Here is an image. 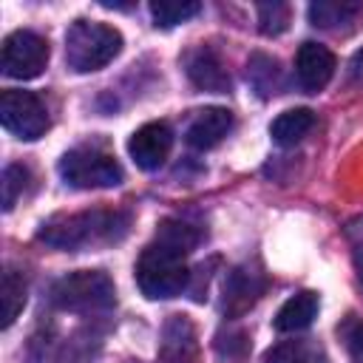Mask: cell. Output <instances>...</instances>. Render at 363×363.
I'll use <instances>...</instances> for the list:
<instances>
[{"label":"cell","instance_id":"10","mask_svg":"<svg viewBox=\"0 0 363 363\" xmlns=\"http://www.w3.org/2000/svg\"><path fill=\"white\" fill-rule=\"evenodd\" d=\"M264 289H267L264 272H258L252 267H235L224 281V298H221L224 315H230V318L244 315L250 306H255V301L264 295Z\"/></svg>","mask_w":363,"mask_h":363},{"label":"cell","instance_id":"21","mask_svg":"<svg viewBox=\"0 0 363 363\" xmlns=\"http://www.w3.org/2000/svg\"><path fill=\"white\" fill-rule=\"evenodd\" d=\"M289 17H292V9H289L286 3H281V0L258 3V23H261L258 28H261V34H267V37H275V34L286 31Z\"/></svg>","mask_w":363,"mask_h":363},{"label":"cell","instance_id":"9","mask_svg":"<svg viewBox=\"0 0 363 363\" xmlns=\"http://www.w3.org/2000/svg\"><path fill=\"white\" fill-rule=\"evenodd\" d=\"M170 147H173V133L164 122H147V125L136 128L133 136L128 139V153L136 162V167H142V170L162 167Z\"/></svg>","mask_w":363,"mask_h":363},{"label":"cell","instance_id":"4","mask_svg":"<svg viewBox=\"0 0 363 363\" xmlns=\"http://www.w3.org/2000/svg\"><path fill=\"white\" fill-rule=\"evenodd\" d=\"M51 303L62 312L91 315L105 312L116 303V289L108 272L102 269H77L54 281L51 286Z\"/></svg>","mask_w":363,"mask_h":363},{"label":"cell","instance_id":"13","mask_svg":"<svg viewBox=\"0 0 363 363\" xmlns=\"http://www.w3.org/2000/svg\"><path fill=\"white\" fill-rule=\"evenodd\" d=\"M230 128H233V113L227 108H204L187 125V145L196 150H210L230 133Z\"/></svg>","mask_w":363,"mask_h":363},{"label":"cell","instance_id":"16","mask_svg":"<svg viewBox=\"0 0 363 363\" xmlns=\"http://www.w3.org/2000/svg\"><path fill=\"white\" fill-rule=\"evenodd\" d=\"M312 128H315V113L309 108H292L272 122L269 133L281 147H289V145H298Z\"/></svg>","mask_w":363,"mask_h":363},{"label":"cell","instance_id":"3","mask_svg":"<svg viewBox=\"0 0 363 363\" xmlns=\"http://www.w3.org/2000/svg\"><path fill=\"white\" fill-rule=\"evenodd\" d=\"M122 51V34L113 26L77 20L65 34V62L77 74L105 68Z\"/></svg>","mask_w":363,"mask_h":363},{"label":"cell","instance_id":"12","mask_svg":"<svg viewBox=\"0 0 363 363\" xmlns=\"http://www.w3.org/2000/svg\"><path fill=\"white\" fill-rule=\"evenodd\" d=\"M184 65H187V77H190V82H193L196 88L213 91V94L230 91V74H227V68H224V62H221V57H218L216 48L199 45V48L187 57Z\"/></svg>","mask_w":363,"mask_h":363},{"label":"cell","instance_id":"18","mask_svg":"<svg viewBox=\"0 0 363 363\" xmlns=\"http://www.w3.org/2000/svg\"><path fill=\"white\" fill-rule=\"evenodd\" d=\"M247 77H250L252 88L261 96H269V94H278L281 91V68H278V60H272L267 54H252L250 57Z\"/></svg>","mask_w":363,"mask_h":363},{"label":"cell","instance_id":"25","mask_svg":"<svg viewBox=\"0 0 363 363\" xmlns=\"http://www.w3.org/2000/svg\"><path fill=\"white\" fill-rule=\"evenodd\" d=\"M357 275H360V286H363V255H357Z\"/></svg>","mask_w":363,"mask_h":363},{"label":"cell","instance_id":"5","mask_svg":"<svg viewBox=\"0 0 363 363\" xmlns=\"http://www.w3.org/2000/svg\"><path fill=\"white\" fill-rule=\"evenodd\" d=\"M60 176L65 184L79 187V190H94V187H116L122 182V167L119 162L96 147H74L60 159Z\"/></svg>","mask_w":363,"mask_h":363},{"label":"cell","instance_id":"11","mask_svg":"<svg viewBox=\"0 0 363 363\" xmlns=\"http://www.w3.org/2000/svg\"><path fill=\"white\" fill-rule=\"evenodd\" d=\"M159 354L164 363H196L199 360V335L187 315H170L162 326Z\"/></svg>","mask_w":363,"mask_h":363},{"label":"cell","instance_id":"1","mask_svg":"<svg viewBox=\"0 0 363 363\" xmlns=\"http://www.w3.org/2000/svg\"><path fill=\"white\" fill-rule=\"evenodd\" d=\"M196 244H199V233L193 224L179 218H164L156 230V238L142 250L136 261V284L142 295L150 301L182 295L190 286V269L184 258Z\"/></svg>","mask_w":363,"mask_h":363},{"label":"cell","instance_id":"14","mask_svg":"<svg viewBox=\"0 0 363 363\" xmlns=\"http://www.w3.org/2000/svg\"><path fill=\"white\" fill-rule=\"evenodd\" d=\"M315 315H318V295L303 289L281 303V309L272 318V326L278 332H301L315 320Z\"/></svg>","mask_w":363,"mask_h":363},{"label":"cell","instance_id":"6","mask_svg":"<svg viewBox=\"0 0 363 363\" xmlns=\"http://www.w3.org/2000/svg\"><path fill=\"white\" fill-rule=\"evenodd\" d=\"M0 122L17 139H40L48 130V108L34 91L9 88L0 94Z\"/></svg>","mask_w":363,"mask_h":363},{"label":"cell","instance_id":"2","mask_svg":"<svg viewBox=\"0 0 363 363\" xmlns=\"http://www.w3.org/2000/svg\"><path fill=\"white\" fill-rule=\"evenodd\" d=\"M128 233V216L116 210H94L77 216H60L43 224L40 241L57 250H82L94 244H113Z\"/></svg>","mask_w":363,"mask_h":363},{"label":"cell","instance_id":"7","mask_svg":"<svg viewBox=\"0 0 363 363\" xmlns=\"http://www.w3.org/2000/svg\"><path fill=\"white\" fill-rule=\"evenodd\" d=\"M48 65V43L34 31H11L0 48V68L11 79H34Z\"/></svg>","mask_w":363,"mask_h":363},{"label":"cell","instance_id":"24","mask_svg":"<svg viewBox=\"0 0 363 363\" xmlns=\"http://www.w3.org/2000/svg\"><path fill=\"white\" fill-rule=\"evenodd\" d=\"M346 335V343H349V349H352V354H357V357H363V323H354L349 332H343Z\"/></svg>","mask_w":363,"mask_h":363},{"label":"cell","instance_id":"8","mask_svg":"<svg viewBox=\"0 0 363 363\" xmlns=\"http://www.w3.org/2000/svg\"><path fill=\"white\" fill-rule=\"evenodd\" d=\"M335 68H337V60L335 54L320 45V43H303L298 48V57H295V79L301 85V91L306 94H318L329 85V79L335 77Z\"/></svg>","mask_w":363,"mask_h":363},{"label":"cell","instance_id":"17","mask_svg":"<svg viewBox=\"0 0 363 363\" xmlns=\"http://www.w3.org/2000/svg\"><path fill=\"white\" fill-rule=\"evenodd\" d=\"M357 14H363V6L346 0H315L309 6V20L320 28H340L343 23H352Z\"/></svg>","mask_w":363,"mask_h":363},{"label":"cell","instance_id":"23","mask_svg":"<svg viewBox=\"0 0 363 363\" xmlns=\"http://www.w3.org/2000/svg\"><path fill=\"white\" fill-rule=\"evenodd\" d=\"M227 340H230V343L216 340V349H218L221 354H230V357L235 354V357H238V354L247 352V335H244V332H238V329H235V332H227Z\"/></svg>","mask_w":363,"mask_h":363},{"label":"cell","instance_id":"15","mask_svg":"<svg viewBox=\"0 0 363 363\" xmlns=\"http://www.w3.org/2000/svg\"><path fill=\"white\" fill-rule=\"evenodd\" d=\"M264 363H329V354L318 340L301 337V340H281L267 354Z\"/></svg>","mask_w":363,"mask_h":363},{"label":"cell","instance_id":"22","mask_svg":"<svg viewBox=\"0 0 363 363\" xmlns=\"http://www.w3.org/2000/svg\"><path fill=\"white\" fill-rule=\"evenodd\" d=\"M26 182H28V170L23 167V164H9L6 170H3V210L9 213L14 204H17V199H20V193L26 190Z\"/></svg>","mask_w":363,"mask_h":363},{"label":"cell","instance_id":"19","mask_svg":"<svg viewBox=\"0 0 363 363\" xmlns=\"http://www.w3.org/2000/svg\"><path fill=\"white\" fill-rule=\"evenodd\" d=\"M0 306H3V329H9L17 315L26 306V281L20 272L6 269L3 272V284H0Z\"/></svg>","mask_w":363,"mask_h":363},{"label":"cell","instance_id":"20","mask_svg":"<svg viewBox=\"0 0 363 363\" xmlns=\"http://www.w3.org/2000/svg\"><path fill=\"white\" fill-rule=\"evenodd\" d=\"M199 11H201V3H196V0H153L150 3V14H153L156 26H162V28L179 26L190 17H196Z\"/></svg>","mask_w":363,"mask_h":363}]
</instances>
